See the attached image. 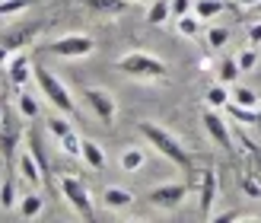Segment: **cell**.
<instances>
[{"label": "cell", "instance_id": "1", "mask_svg": "<svg viewBox=\"0 0 261 223\" xmlns=\"http://www.w3.org/2000/svg\"><path fill=\"white\" fill-rule=\"evenodd\" d=\"M140 134H143V140H147L156 153H163L172 166L191 169V153H188V147L172 134V131H166L163 125H153V121H140Z\"/></svg>", "mask_w": 261, "mask_h": 223}, {"label": "cell", "instance_id": "2", "mask_svg": "<svg viewBox=\"0 0 261 223\" xmlns=\"http://www.w3.org/2000/svg\"><path fill=\"white\" fill-rule=\"evenodd\" d=\"M42 29H45L42 19H22V22H13L7 32H0V64H7L16 51H25L42 35Z\"/></svg>", "mask_w": 261, "mask_h": 223}, {"label": "cell", "instance_id": "3", "mask_svg": "<svg viewBox=\"0 0 261 223\" xmlns=\"http://www.w3.org/2000/svg\"><path fill=\"white\" fill-rule=\"evenodd\" d=\"M32 77H35V83H38V93H42L51 106H55L61 115H76V102H73V96H70V89L64 86L55 73H51L48 67H42V64H35L32 67Z\"/></svg>", "mask_w": 261, "mask_h": 223}, {"label": "cell", "instance_id": "4", "mask_svg": "<svg viewBox=\"0 0 261 223\" xmlns=\"http://www.w3.org/2000/svg\"><path fill=\"white\" fill-rule=\"evenodd\" d=\"M115 67L127 77H137V80H163L166 77V64L160 58L147 55V51H127V55L118 58Z\"/></svg>", "mask_w": 261, "mask_h": 223}, {"label": "cell", "instance_id": "5", "mask_svg": "<svg viewBox=\"0 0 261 223\" xmlns=\"http://www.w3.org/2000/svg\"><path fill=\"white\" fill-rule=\"evenodd\" d=\"M61 191H64L67 204H70L80 217H86V220H93V217H96V207H93V198H89V188L83 185L80 179L64 176V179H61Z\"/></svg>", "mask_w": 261, "mask_h": 223}, {"label": "cell", "instance_id": "6", "mask_svg": "<svg viewBox=\"0 0 261 223\" xmlns=\"http://www.w3.org/2000/svg\"><path fill=\"white\" fill-rule=\"evenodd\" d=\"M188 198V185L185 182H166V185H156L147 191V201L160 211H175L181 207V201Z\"/></svg>", "mask_w": 261, "mask_h": 223}, {"label": "cell", "instance_id": "7", "mask_svg": "<svg viewBox=\"0 0 261 223\" xmlns=\"http://www.w3.org/2000/svg\"><path fill=\"white\" fill-rule=\"evenodd\" d=\"M86 106L93 109V115L99 118L102 125H112L115 118H118V102H115V96L109 93V89L102 86H86Z\"/></svg>", "mask_w": 261, "mask_h": 223}, {"label": "cell", "instance_id": "8", "mask_svg": "<svg viewBox=\"0 0 261 223\" xmlns=\"http://www.w3.org/2000/svg\"><path fill=\"white\" fill-rule=\"evenodd\" d=\"M220 198V179L214 169H201V176H198V214L207 220V217H214V204Z\"/></svg>", "mask_w": 261, "mask_h": 223}, {"label": "cell", "instance_id": "9", "mask_svg": "<svg viewBox=\"0 0 261 223\" xmlns=\"http://www.w3.org/2000/svg\"><path fill=\"white\" fill-rule=\"evenodd\" d=\"M93 48L96 45L89 35H64L55 45H48V51L58 58H86V55H93Z\"/></svg>", "mask_w": 261, "mask_h": 223}, {"label": "cell", "instance_id": "10", "mask_svg": "<svg viewBox=\"0 0 261 223\" xmlns=\"http://www.w3.org/2000/svg\"><path fill=\"white\" fill-rule=\"evenodd\" d=\"M201 121H204V131H207V137H211L220 150H232V134H229V128L226 121L217 115V109H207L201 115Z\"/></svg>", "mask_w": 261, "mask_h": 223}, {"label": "cell", "instance_id": "11", "mask_svg": "<svg viewBox=\"0 0 261 223\" xmlns=\"http://www.w3.org/2000/svg\"><path fill=\"white\" fill-rule=\"evenodd\" d=\"M127 7H130V0H80V10L93 13V16H99V19L121 16Z\"/></svg>", "mask_w": 261, "mask_h": 223}, {"label": "cell", "instance_id": "12", "mask_svg": "<svg viewBox=\"0 0 261 223\" xmlns=\"http://www.w3.org/2000/svg\"><path fill=\"white\" fill-rule=\"evenodd\" d=\"M7 73H10V83L13 86H25L32 80V61L25 51H16L10 61H7Z\"/></svg>", "mask_w": 261, "mask_h": 223}, {"label": "cell", "instance_id": "13", "mask_svg": "<svg viewBox=\"0 0 261 223\" xmlns=\"http://www.w3.org/2000/svg\"><path fill=\"white\" fill-rule=\"evenodd\" d=\"M16 169H19L22 182H29L32 188H38V185L45 182V172H42V166L35 163V156H32V153H22L19 160H16Z\"/></svg>", "mask_w": 261, "mask_h": 223}, {"label": "cell", "instance_id": "14", "mask_svg": "<svg viewBox=\"0 0 261 223\" xmlns=\"http://www.w3.org/2000/svg\"><path fill=\"white\" fill-rule=\"evenodd\" d=\"M102 204H106L109 211H124V207H130V204H134V194H130L127 188L109 185L106 191H102Z\"/></svg>", "mask_w": 261, "mask_h": 223}, {"label": "cell", "instance_id": "15", "mask_svg": "<svg viewBox=\"0 0 261 223\" xmlns=\"http://www.w3.org/2000/svg\"><path fill=\"white\" fill-rule=\"evenodd\" d=\"M42 211H45V198L38 191H32V194H25V198H19V217L22 220H35V217H42Z\"/></svg>", "mask_w": 261, "mask_h": 223}, {"label": "cell", "instance_id": "16", "mask_svg": "<svg viewBox=\"0 0 261 223\" xmlns=\"http://www.w3.org/2000/svg\"><path fill=\"white\" fill-rule=\"evenodd\" d=\"M229 102H236V106H245V109H261V96L255 93L252 86H232L229 89Z\"/></svg>", "mask_w": 261, "mask_h": 223}, {"label": "cell", "instance_id": "17", "mask_svg": "<svg viewBox=\"0 0 261 223\" xmlns=\"http://www.w3.org/2000/svg\"><path fill=\"white\" fill-rule=\"evenodd\" d=\"M80 160L89 166V169H106V153H102V147L96 140H83V150H80Z\"/></svg>", "mask_w": 261, "mask_h": 223}, {"label": "cell", "instance_id": "18", "mask_svg": "<svg viewBox=\"0 0 261 223\" xmlns=\"http://www.w3.org/2000/svg\"><path fill=\"white\" fill-rule=\"evenodd\" d=\"M143 163H147V156H143V150H140V147H127V150H121L118 166L124 169V172H137Z\"/></svg>", "mask_w": 261, "mask_h": 223}, {"label": "cell", "instance_id": "19", "mask_svg": "<svg viewBox=\"0 0 261 223\" xmlns=\"http://www.w3.org/2000/svg\"><path fill=\"white\" fill-rule=\"evenodd\" d=\"M32 0H0V19H16L22 13H29Z\"/></svg>", "mask_w": 261, "mask_h": 223}, {"label": "cell", "instance_id": "20", "mask_svg": "<svg viewBox=\"0 0 261 223\" xmlns=\"http://www.w3.org/2000/svg\"><path fill=\"white\" fill-rule=\"evenodd\" d=\"M169 16H172V7L166 0H150V10H147V22L150 26H163Z\"/></svg>", "mask_w": 261, "mask_h": 223}, {"label": "cell", "instance_id": "21", "mask_svg": "<svg viewBox=\"0 0 261 223\" xmlns=\"http://www.w3.org/2000/svg\"><path fill=\"white\" fill-rule=\"evenodd\" d=\"M220 13H223V4H220V0H194V16H198L201 22L220 16Z\"/></svg>", "mask_w": 261, "mask_h": 223}, {"label": "cell", "instance_id": "22", "mask_svg": "<svg viewBox=\"0 0 261 223\" xmlns=\"http://www.w3.org/2000/svg\"><path fill=\"white\" fill-rule=\"evenodd\" d=\"M226 112L239 125H258V109H245V106H236V102H226Z\"/></svg>", "mask_w": 261, "mask_h": 223}, {"label": "cell", "instance_id": "23", "mask_svg": "<svg viewBox=\"0 0 261 223\" xmlns=\"http://www.w3.org/2000/svg\"><path fill=\"white\" fill-rule=\"evenodd\" d=\"M239 188L245 198H261V172H245L239 179Z\"/></svg>", "mask_w": 261, "mask_h": 223}, {"label": "cell", "instance_id": "24", "mask_svg": "<svg viewBox=\"0 0 261 223\" xmlns=\"http://www.w3.org/2000/svg\"><path fill=\"white\" fill-rule=\"evenodd\" d=\"M61 150H64V156H80V150H83V137L76 134V131H67L61 140Z\"/></svg>", "mask_w": 261, "mask_h": 223}, {"label": "cell", "instance_id": "25", "mask_svg": "<svg viewBox=\"0 0 261 223\" xmlns=\"http://www.w3.org/2000/svg\"><path fill=\"white\" fill-rule=\"evenodd\" d=\"M226 102H229V89L223 83L207 89V109H226Z\"/></svg>", "mask_w": 261, "mask_h": 223}, {"label": "cell", "instance_id": "26", "mask_svg": "<svg viewBox=\"0 0 261 223\" xmlns=\"http://www.w3.org/2000/svg\"><path fill=\"white\" fill-rule=\"evenodd\" d=\"M175 26H178V32L185 35V38H194V35L201 32V19H198V16H191V13L178 16V19H175Z\"/></svg>", "mask_w": 261, "mask_h": 223}, {"label": "cell", "instance_id": "27", "mask_svg": "<svg viewBox=\"0 0 261 223\" xmlns=\"http://www.w3.org/2000/svg\"><path fill=\"white\" fill-rule=\"evenodd\" d=\"M236 64H239V70H242V73H249V70H255V64H258V48H255V45H245V48L239 51V58H236Z\"/></svg>", "mask_w": 261, "mask_h": 223}, {"label": "cell", "instance_id": "28", "mask_svg": "<svg viewBox=\"0 0 261 223\" xmlns=\"http://www.w3.org/2000/svg\"><path fill=\"white\" fill-rule=\"evenodd\" d=\"M239 64H236V58H226L223 64H220V80L223 83H239Z\"/></svg>", "mask_w": 261, "mask_h": 223}, {"label": "cell", "instance_id": "29", "mask_svg": "<svg viewBox=\"0 0 261 223\" xmlns=\"http://www.w3.org/2000/svg\"><path fill=\"white\" fill-rule=\"evenodd\" d=\"M13 204H16V185H13V179H4L0 182V207L10 211Z\"/></svg>", "mask_w": 261, "mask_h": 223}, {"label": "cell", "instance_id": "30", "mask_svg": "<svg viewBox=\"0 0 261 223\" xmlns=\"http://www.w3.org/2000/svg\"><path fill=\"white\" fill-rule=\"evenodd\" d=\"M229 42V29L226 26H211V32H207V45L211 48H223Z\"/></svg>", "mask_w": 261, "mask_h": 223}, {"label": "cell", "instance_id": "31", "mask_svg": "<svg viewBox=\"0 0 261 223\" xmlns=\"http://www.w3.org/2000/svg\"><path fill=\"white\" fill-rule=\"evenodd\" d=\"M19 112L22 118H38V99L32 93H19Z\"/></svg>", "mask_w": 261, "mask_h": 223}, {"label": "cell", "instance_id": "32", "mask_svg": "<svg viewBox=\"0 0 261 223\" xmlns=\"http://www.w3.org/2000/svg\"><path fill=\"white\" fill-rule=\"evenodd\" d=\"M0 153H4V163L10 166L16 156V134H0Z\"/></svg>", "mask_w": 261, "mask_h": 223}, {"label": "cell", "instance_id": "33", "mask_svg": "<svg viewBox=\"0 0 261 223\" xmlns=\"http://www.w3.org/2000/svg\"><path fill=\"white\" fill-rule=\"evenodd\" d=\"M64 118H67V115H64ZM64 118H61V115L48 118V131H51V134H55L58 140H61L64 134H67V131H73V128H70V121H64Z\"/></svg>", "mask_w": 261, "mask_h": 223}, {"label": "cell", "instance_id": "34", "mask_svg": "<svg viewBox=\"0 0 261 223\" xmlns=\"http://www.w3.org/2000/svg\"><path fill=\"white\" fill-rule=\"evenodd\" d=\"M249 45H255V48L261 45V19L249 26Z\"/></svg>", "mask_w": 261, "mask_h": 223}, {"label": "cell", "instance_id": "35", "mask_svg": "<svg viewBox=\"0 0 261 223\" xmlns=\"http://www.w3.org/2000/svg\"><path fill=\"white\" fill-rule=\"evenodd\" d=\"M169 7H172V16L178 19V16H185V13H188V7H191V4H188V0H172Z\"/></svg>", "mask_w": 261, "mask_h": 223}, {"label": "cell", "instance_id": "36", "mask_svg": "<svg viewBox=\"0 0 261 223\" xmlns=\"http://www.w3.org/2000/svg\"><path fill=\"white\" fill-rule=\"evenodd\" d=\"M236 217L242 220V214H239V211H223V214H217V217H214V223H223V220H236Z\"/></svg>", "mask_w": 261, "mask_h": 223}, {"label": "cell", "instance_id": "37", "mask_svg": "<svg viewBox=\"0 0 261 223\" xmlns=\"http://www.w3.org/2000/svg\"><path fill=\"white\" fill-rule=\"evenodd\" d=\"M236 4H239V7H255L258 0H236Z\"/></svg>", "mask_w": 261, "mask_h": 223}, {"label": "cell", "instance_id": "38", "mask_svg": "<svg viewBox=\"0 0 261 223\" xmlns=\"http://www.w3.org/2000/svg\"><path fill=\"white\" fill-rule=\"evenodd\" d=\"M130 4H150V0H130Z\"/></svg>", "mask_w": 261, "mask_h": 223}, {"label": "cell", "instance_id": "39", "mask_svg": "<svg viewBox=\"0 0 261 223\" xmlns=\"http://www.w3.org/2000/svg\"><path fill=\"white\" fill-rule=\"evenodd\" d=\"M258 172H261V153H258Z\"/></svg>", "mask_w": 261, "mask_h": 223}, {"label": "cell", "instance_id": "40", "mask_svg": "<svg viewBox=\"0 0 261 223\" xmlns=\"http://www.w3.org/2000/svg\"><path fill=\"white\" fill-rule=\"evenodd\" d=\"M255 10H258V13H261V0H258V4H255Z\"/></svg>", "mask_w": 261, "mask_h": 223}, {"label": "cell", "instance_id": "41", "mask_svg": "<svg viewBox=\"0 0 261 223\" xmlns=\"http://www.w3.org/2000/svg\"><path fill=\"white\" fill-rule=\"evenodd\" d=\"M0 115H4V109H0Z\"/></svg>", "mask_w": 261, "mask_h": 223}]
</instances>
